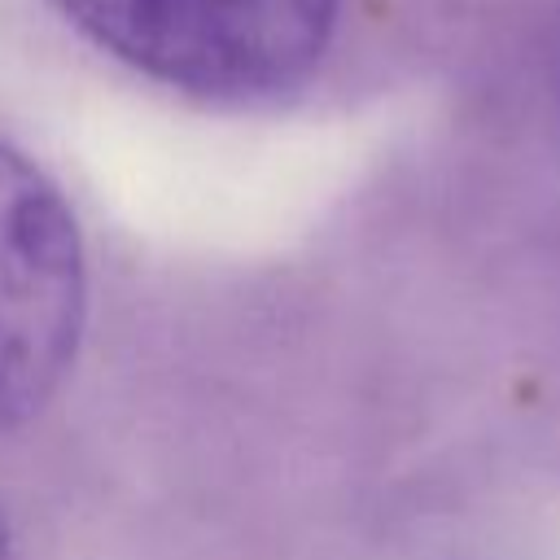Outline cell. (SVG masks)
Returning a JSON list of instances; mask_svg holds the SVG:
<instances>
[{"label":"cell","mask_w":560,"mask_h":560,"mask_svg":"<svg viewBox=\"0 0 560 560\" xmlns=\"http://www.w3.org/2000/svg\"><path fill=\"white\" fill-rule=\"evenodd\" d=\"M96 48L175 92L249 105L298 88L341 0H52Z\"/></svg>","instance_id":"cell-1"},{"label":"cell","mask_w":560,"mask_h":560,"mask_svg":"<svg viewBox=\"0 0 560 560\" xmlns=\"http://www.w3.org/2000/svg\"><path fill=\"white\" fill-rule=\"evenodd\" d=\"M88 306L79 223L57 184L0 140V429L66 376Z\"/></svg>","instance_id":"cell-2"},{"label":"cell","mask_w":560,"mask_h":560,"mask_svg":"<svg viewBox=\"0 0 560 560\" xmlns=\"http://www.w3.org/2000/svg\"><path fill=\"white\" fill-rule=\"evenodd\" d=\"M4 551H9V538H4V521H0V560H4Z\"/></svg>","instance_id":"cell-3"}]
</instances>
